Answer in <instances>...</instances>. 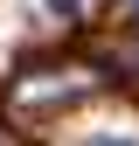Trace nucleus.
<instances>
[{
  "label": "nucleus",
  "mask_w": 139,
  "mask_h": 146,
  "mask_svg": "<svg viewBox=\"0 0 139 146\" xmlns=\"http://www.w3.org/2000/svg\"><path fill=\"white\" fill-rule=\"evenodd\" d=\"M28 98H35V90H28V84H14V98H7V104H28ZM77 98H83V84H77V77L42 84V104H77ZM28 111H35V104H28ZM28 111H21V118H28Z\"/></svg>",
  "instance_id": "nucleus-1"
},
{
  "label": "nucleus",
  "mask_w": 139,
  "mask_h": 146,
  "mask_svg": "<svg viewBox=\"0 0 139 146\" xmlns=\"http://www.w3.org/2000/svg\"><path fill=\"white\" fill-rule=\"evenodd\" d=\"M49 7H56V14H63V21H70V14H77V7H83V0H49Z\"/></svg>",
  "instance_id": "nucleus-2"
},
{
  "label": "nucleus",
  "mask_w": 139,
  "mask_h": 146,
  "mask_svg": "<svg viewBox=\"0 0 139 146\" xmlns=\"http://www.w3.org/2000/svg\"><path fill=\"white\" fill-rule=\"evenodd\" d=\"M132 28H139V7H132Z\"/></svg>",
  "instance_id": "nucleus-3"
}]
</instances>
